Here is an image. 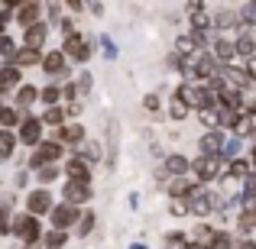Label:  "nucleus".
I'll return each mask as SVG.
<instances>
[{
	"label": "nucleus",
	"instance_id": "nucleus-18",
	"mask_svg": "<svg viewBox=\"0 0 256 249\" xmlns=\"http://www.w3.org/2000/svg\"><path fill=\"white\" fill-rule=\"evenodd\" d=\"M82 146L84 143V126H78V123H65V126H58V146Z\"/></svg>",
	"mask_w": 256,
	"mask_h": 249
},
{
	"label": "nucleus",
	"instance_id": "nucleus-10",
	"mask_svg": "<svg viewBox=\"0 0 256 249\" xmlns=\"http://www.w3.org/2000/svg\"><path fill=\"white\" fill-rule=\"evenodd\" d=\"M46 39H49V23L46 19H39L36 26H30V29H23V49H42Z\"/></svg>",
	"mask_w": 256,
	"mask_h": 249
},
{
	"label": "nucleus",
	"instance_id": "nucleus-51",
	"mask_svg": "<svg viewBox=\"0 0 256 249\" xmlns=\"http://www.w3.org/2000/svg\"><path fill=\"white\" fill-rule=\"evenodd\" d=\"M234 249H256V240H250V237H244V240H240V243L234 246Z\"/></svg>",
	"mask_w": 256,
	"mask_h": 249
},
{
	"label": "nucleus",
	"instance_id": "nucleus-34",
	"mask_svg": "<svg viewBox=\"0 0 256 249\" xmlns=\"http://www.w3.org/2000/svg\"><path fill=\"white\" fill-rule=\"evenodd\" d=\"M56 178H58V165H42V168H36V181H39V188L52 185Z\"/></svg>",
	"mask_w": 256,
	"mask_h": 249
},
{
	"label": "nucleus",
	"instance_id": "nucleus-14",
	"mask_svg": "<svg viewBox=\"0 0 256 249\" xmlns=\"http://www.w3.org/2000/svg\"><path fill=\"white\" fill-rule=\"evenodd\" d=\"M220 146H224V130H211L198 139V152L201 156H218L220 159Z\"/></svg>",
	"mask_w": 256,
	"mask_h": 249
},
{
	"label": "nucleus",
	"instance_id": "nucleus-19",
	"mask_svg": "<svg viewBox=\"0 0 256 249\" xmlns=\"http://www.w3.org/2000/svg\"><path fill=\"white\" fill-rule=\"evenodd\" d=\"M162 175H166V178H185V175H188V159L178 156V152H172V156L166 159Z\"/></svg>",
	"mask_w": 256,
	"mask_h": 249
},
{
	"label": "nucleus",
	"instance_id": "nucleus-17",
	"mask_svg": "<svg viewBox=\"0 0 256 249\" xmlns=\"http://www.w3.org/2000/svg\"><path fill=\"white\" fill-rule=\"evenodd\" d=\"M188 214H192V217H208V214H214L211 194H208V191H198L194 198H188Z\"/></svg>",
	"mask_w": 256,
	"mask_h": 249
},
{
	"label": "nucleus",
	"instance_id": "nucleus-54",
	"mask_svg": "<svg viewBox=\"0 0 256 249\" xmlns=\"http://www.w3.org/2000/svg\"><path fill=\"white\" fill-rule=\"evenodd\" d=\"M26 181H30V175H26V172H16V185H20V188H23V185H26Z\"/></svg>",
	"mask_w": 256,
	"mask_h": 249
},
{
	"label": "nucleus",
	"instance_id": "nucleus-42",
	"mask_svg": "<svg viewBox=\"0 0 256 249\" xmlns=\"http://www.w3.org/2000/svg\"><path fill=\"white\" fill-rule=\"evenodd\" d=\"M6 233H10V201L0 204V237H6Z\"/></svg>",
	"mask_w": 256,
	"mask_h": 249
},
{
	"label": "nucleus",
	"instance_id": "nucleus-33",
	"mask_svg": "<svg viewBox=\"0 0 256 249\" xmlns=\"http://www.w3.org/2000/svg\"><path fill=\"white\" fill-rule=\"evenodd\" d=\"M211 26H214V29H220V32H224V29H234V26H237V16H234L230 10H220L218 16L211 19Z\"/></svg>",
	"mask_w": 256,
	"mask_h": 249
},
{
	"label": "nucleus",
	"instance_id": "nucleus-28",
	"mask_svg": "<svg viewBox=\"0 0 256 249\" xmlns=\"http://www.w3.org/2000/svg\"><path fill=\"white\" fill-rule=\"evenodd\" d=\"M39 100H42L46 107H58V100H62V87H58V84H46L42 91H39Z\"/></svg>",
	"mask_w": 256,
	"mask_h": 249
},
{
	"label": "nucleus",
	"instance_id": "nucleus-25",
	"mask_svg": "<svg viewBox=\"0 0 256 249\" xmlns=\"http://www.w3.org/2000/svg\"><path fill=\"white\" fill-rule=\"evenodd\" d=\"M75 159H82L84 165L100 162V143H82V146H78V152H75Z\"/></svg>",
	"mask_w": 256,
	"mask_h": 249
},
{
	"label": "nucleus",
	"instance_id": "nucleus-37",
	"mask_svg": "<svg viewBox=\"0 0 256 249\" xmlns=\"http://www.w3.org/2000/svg\"><path fill=\"white\" fill-rule=\"evenodd\" d=\"M237 230L250 237V230H256V211H244V214H240V217H237Z\"/></svg>",
	"mask_w": 256,
	"mask_h": 249
},
{
	"label": "nucleus",
	"instance_id": "nucleus-36",
	"mask_svg": "<svg viewBox=\"0 0 256 249\" xmlns=\"http://www.w3.org/2000/svg\"><path fill=\"white\" fill-rule=\"evenodd\" d=\"M253 130H256V120H253V117H246V113H244V117L237 120V126H234V136H237V139H244V136H250Z\"/></svg>",
	"mask_w": 256,
	"mask_h": 249
},
{
	"label": "nucleus",
	"instance_id": "nucleus-6",
	"mask_svg": "<svg viewBox=\"0 0 256 249\" xmlns=\"http://www.w3.org/2000/svg\"><path fill=\"white\" fill-rule=\"evenodd\" d=\"M42 130H46V126L39 123V117H23L13 136H16L23 146H32V149H36V146L42 143Z\"/></svg>",
	"mask_w": 256,
	"mask_h": 249
},
{
	"label": "nucleus",
	"instance_id": "nucleus-39",
	"mask_svg": "<svg viewBox=\"0 0 256 249\" xmlns=\"http://www.w3.org/2000/svg\"><path fill=\"white\" fill-rule=\"evenodd\" d=\"M107 139H110V165L117 162V120L107 123Z\"/></svg>",
	"mask_w": 256,
	"mask_h": 249
},
{
	"label": "nucleus",
	"instance_id": "nucleus-44",
	"mask_svg": "<svg viewBox=\"0 0 256 249\" xmlns=\"http://www.w3.org/2000/svg\"><path fill=\"white\" fill-rule=\"evenodd\" d=\"M169 214H172V217H188V201H172Z\"/></svg>",
	"mask_w": 256,
	"mask_h": 249
},
{
	"label": "nucleus",
	"instance_id": "nucleus-49",
	"mask_svg": "<svg viewBox=\"0 0 256 249\" xmlns=\"http://www.w3.org/2000/svg\"><path fill=\"white\" fill-rule=\"evenodd\" d=\"M58 23H62V32H65V36H72V32H75V23H72V16L58 19Z\"/></svg>",
	"mask_w": 256,
	"mask_h": 249
},
{
	"label": "nucleus",
	"instance_id": "nucleus-4",
	"mask_svg": "<svg viewBox=\"0 0 256 249\" xmlns=\"http://www.w3.org/2000/svg\"><path fill=\"white\" fill-rule=\"evenodd\" d=\"M78 217H82V207H72V204H52V211H49L52 230H62V233L75 230Z\"/></svg>",
	"mask_w": 256,
	"mask_h": 249
},
{
	"label": "nucleus",
	"instance_id": "nucleus-29",
	"mask_svg": "<svg viewBox=\"0 0 256 249\" xmlns=\"http://www.w3.org/2000/svg\"><path fill=\"white\" fill-rule=\"evenodd\" d=\"M240 146H244V139H237V136H224V146H220V159H240Z\"/></svg>",
	"mask_w": 256,
	"mask_h": 249
},
{
	"label": "nucleus",
	"instance_id": "nucleus-50",
	"mask_svg": "<svg viewBox=\"0 0 256 249\" xmlns=\"http://www.w3.org/2000/svg\"><path fill=\"white\" fill-rule=\"evenodd\" d=\"M244 191H250V194H256V172H250V178L244 181Z\"/></svg>",
	"mask_w": 256,
	"mask_h": 249
},
{
	"label": "nucleus",
	"instance_id": "nucleus-40",
	"mask_svg": "<svg viewBox=\"0 0 256 249\" xmlns=\"http://www.w3.org/2000/svg\"><path fill=\"white\" fill-rule=\"evenodd\" d=\"M188 113H192V110H188V107L182 104V100H175V97L169 100V117H172V120H185Z\"/></svg>",
	"mask_w": 256,
	"mask_h": 249
},
{
	"label": "nucleus",
	"instance_id": "nucleus-41",
	"mask_svg": "<svg viewBox=\"0 0 256 249\" xmlns=\"http://www.w3.org/2000/svg\"><path fill=\"white\" fill-rule=\"evenodd\" d=\"M13 52H16V42H13L10 36H0V55L6 58V65H10V58H13Z\"/></svg>",
	"mask_w": 256,
	"mask_h": 249
},
{
	"label": "nucleus",
	"instance_id": "nucleus-12",
	"mask_svg": "<svg viewBox=\"0 0 256 249\" xmlns=\"http://www.w3.org/2000/svg\"><path fill=\"white\" fill-rule=\"evenodd\" d=\"M169 198L172 201H188V198H194V194L201 191V185H194L192 178H169Z\"/></svg>",
	"mask_w": 256,
	"mask_h": 249
},
{
	"label": "nucleus",
	"instance_id": "nucleus-43",
	"mask_svg": "<svg viewBox=\"0 0 256 249\" xmlns=\"http://www.w3.org/2000/svg\"><path fill=\"white\" fill-rule=\"evenodd\" d=\"M185 243H188V237H185V233H178V230L166 237V249H182Z\"/></svg>",
	"mask_w": 256,
	"mask_h": 249
},
{
	"label": "nucleus",
	"instance_id": "nucleus-16",
	"mask_svg": "<svg viewBox=\"0 0 256 249\" xmlns=\"http://www.w3.org/2000/svg\"><path fill=\"white\" fill-rule=\"evenodd\" d=\"M234 55L237 58H256V36L250 29H244L240 39H234Z\"/></svg>",
	"mask_w": 256,
	"mask_h": 249
},
{
	"label": "nucleus",
	"instance_id": "nucleus-3",
	"mask_svg": "<svg viewBox=\"0 0 256 249\" xmlns=\"http://www.w3.org/2000/svg\"><path fill=\"white\" fill-rule=\"evenodd\" d=\"M188 172L194 175V185H208V181H214V178H220L224 175V159H218V156H198L194 162H188Z\"/></svg>",
	"mask_w": 256,
	"mask_h": 249
},
{
	"label": "nucleus",
	"instance_id": "nucleus-7",
	"mask_svg": "<svg viewBox=\"0 0 256 249\" xmlns=\"http://www.w3.org/2000/svg\"><path fill=\"white\" fill-rule=\"evenodd\" d=\"M58 159H62V146L56 143V139H49V143H39L36 152L30 156V168H42V165H56Z\"/></svg>",
	"mask_w": 256,
	"mask_h": 249
},
{
	"label": "nucleus",
	"instance_id": "nucleus-11",
	"mask_svg": "<svg viewBox=\"0 0 256 249\" xmlns=\"http://www.w3.org/2000/svg\"><path fill=\"white\" fill-rule=\"evenodd\" d=\"M62 198H65V204H72V207H82L91 201V185H78V181H65V188H62Z\"/></svg>",
	"mask_w": 256,
	"mask_h": 249
},
{
	"label": "nucleus",
	"instance_id": "nucleus-59",
	"mask_svg": "<svg viewBox=\"0 0 256 249\" xmlns=\"http://www.w3.org/2000/svg\"><path fill=\"white\" fill-rule=\"evenodd\" d=\"M130 249H146V243H133V246H130Z\"/></svg>",
	"mask_w": 256,
	"mask_h": 249
},
{
	"label": "nucleus",
	"instance_id": "nucleus-27",
	"mask_svg": "<svg viewBox=\"0 0 256 249\" xmlns=\"http://www.w3.org/2000/svg\"><path fill=\"white\" fill-rule=\"evenodd\" d=\"M39 123L42 126H56L58 130V126H65V110L62 107H46V113L39 117Z\"/></svg>",
	"mask_w": 256,
	"mask_h": 249
},
{
	"label": "nucleus",
	"instance_id": "nucleus-57",
	"mask_svg": "<svg viewBox=\"0 0 256 249\" xmlns=\"http://www.w3.org/2000/svg\"><path fill=\"white\" fill-rule=\"evenodd\" d=\"M182 249H201V246H198V243H185Z\"/></svg>",
	"mask_w": 256,
	"mask_h": 249
},
{
	"label": "nucleus",
	"instance_id": "nucleus-52",
	"mask_svg": "<svg viewBox=\"0 0 256 249\" xmlns=\"http://www.w3.org/2000/svg\"><path fill=\"white\" fill-rule=\"evenodd\" d=\"M84 10H91V13H94V16H100V13H104V3H88V6H84Z\"/></svg>",
	"mask_w": 256,
	"mask_h": 249
},
{
	"label": "nucleus",
	"instance_id": "nucleus-30",
	"mask_svg": "<svg viewBox=\"0 0 256 249\" xmlns=\"http://www.w3.org/2000/svg\"><path fill=\"white\" fill-rule=\"evenodd\" d=\"M32 100H39V87H32V84H20V87H16V104H20V107H30Z\"/></svg>",
	"mask_w": 256,
	"mask_h": 249
},
{
	"label": "nucleus",
	"instance_id": "nucleus-35",
	"mask_svg": "<svg viewBox=\"0 0 256 249\" xmlns=\"http://www.w3.org/2000/svg\"><path fill=\"white\" fill-rule=\"evenodd\" d=\"M198 120L208 126V133H211V130H220V113L214 110V107H211V110H198Z\"/></svg>",
	"mask_w": 256,
	"mask_h": 249
},
{
	"label": "nucleus",
	"instance_id": "nucleus-46",
	"mask_svg": "<svg viewBox=\"0 0 256 249\" xmlns=\"http://www.w3.org/2000/svg\"><path fill=\"white\" fill-rule=\"evenodd\" d=\"M143 107H146V110H159V97H156V94H146V97H143Z\"/></svg>",
	"mask_w": 256,
	"mask_h": 249
},
{
	"label": "nucleus",
	"instance_id": "nucleus-2",
	"mask_svg": "<svg viewBox=\"0 0 256 249\" xmlns=\"http://www.w3.org/2000/svg\"><path fill=\"white\" fill-rule=\"evenodd\" d=\"M175 100H182V104L188 107V110H211L214 107V94L208 91L204 84H198V81H185V84H178V91L172 94Z\"/></svg>",
	"mask_w": 256,
	"mask_h": 249
},
{
	"label": "nucleus",
	"instance_id": "nucleus-8",
	"mask_svg": "<svg viewBox=\"0 0 256 249\" xmlns=\"http://www.w3.org/2000/svg\"><path fill=\"white\" fill-rule=\"evenodd\" d=\"M52 204H56V201H52V194L46 191V188H32V191L26 194V214L36 217V220L42 217V214H49Z\"/></svg>",
	"mask_w": 256,
	"mask_h": 249
},
{
	"label": "nucleus",
	"instance_id": "nucleus-31",
	"mask_svg": "<svg viewBox=\"0 0 256 249\" xmlns=\"http://www.w3.org/2000/svg\"><path fill=\"white\" fill-rule=\"evenodd\" d=\"M13 149H16V136L6 130H0V162H6V159L13 156Z\"/></svg>",
	"mask_w": 256,
	"mask_h": 249
},
{
	"label": "nucleus",
	"instance_id": "nucleus-15",
	"mask_svg": "<svg viewBox=\"0 0 256 249\" xmlns=\"http://www.w3.org/2000/svg\"><path fill=\"white\" fill-rule=\"evenodd\" d=\"M65 175H68V181H78V185H91V165H84L82 159H75V156L65 162Z\"/></svg>",
	"mask_w": 256,
	"mask_h": 249
},
{
	"label": "nucleus",
	"instance_id": "nucleus-45",
	"mask_svg": "<svg viewBox=\"0 0 256 249\" xmlns=\"http://www.w3.org/2000/svg\"><path fill=\"white\" fill-rule=\"evenodd\" d=\"M75 91H78V94H88V91H91V71H82V75H78Z\"/></svg>",
	"mask_w": 256,
	"mask_h": 249
},
{
	"label": "nucleus",
	"instance_id": "nucleus-13",
	"mask_svg": "<svg viewBox=\"0 0 256 249\" xmlns=\"http://www.w3.org/2000/svg\"><path fill=\"white\" fill-rule=\"evenodd\" d=\"M39 65L46 68V75H58V78H68V62H65V55L58 49L46 52L42 58H39Z\"/></svg>",
	"mask_w": 256,
	"mask_h": 249
},
{
	"label": "nucleus",
	"instance_id": "nucleus-60",
	"mask_svg": "<svg viewBox=\"0 0 256 249\" xmlns=\"http://www.w3.org/2000/svg\"><path fill=\"white\" fill-rule=\"evenodd\" d=\"M250 136H253V149H256V130H253V133H250Z\"/></svg>",
	"mask_w": 256,
	"mask_h": 249
},
{
	"label": "nucleus",
	"instance_id": "nucleus-48",
	"mask_svg": "<svg viewBox=\"0 0 256 249\" xmlns=\"http://www.w3.org/2000/svg\"><path fill=\"white\" fill-rule=\"evenodd\" d=\"M78 113H82V104H75V100H72V104L65 107V120H68V117H78Z\"/></svg>",
	"mask_w": 256,
	"mask_h": 249
},
{
	"label": "nucleus",
	"instance_id": "nucleus-5",
	"mask_svg": "<svg viewBox=\"0 0 256 249\" xmlns=\"http://www.w3.org/2000/svg\"><path fill=\"white\" fill-rule=\"evenodd\" d=\"M65 55V62H88L91 58V39H84V36H78V32H72V36H65V42H62V49H58Z\"/></svg>",
	"mask_w": 256,
	"mask_h": 249
},
{
	"label": "nucleus",
	"instance_id": "nucleus-26",
	"mask_svg": "<svg viewBox=\"0 0 256 249\" xmlns=\"http://www.w3.org/2000/svg\"><path fill=\"white\" fill-rule=\"evenodd\" d=\"M20 120H23V117H20V110H16V107H0V130H6V133H13V126H20Z\"/></svg>",
	"mask_w": 256,
	"mask_h": 249
},
{
	"label": "nucleus",
	"instance_id": "nucleus-23",
	"mask_svg": "<svg viewBox=\"0 0 256 249\" xmlns=\"http://www.w3.org/2000/svg\"><path fill=\"white\" fill-rule=\"evenodd\" d=\"M94 227H98V214L94 211H82V217H78V224H75V237H91L94 233Z\"/></svg>",
	"mask_w": 256,
	"mask_h": 249
},
{
	"label": "nucleus",
	"instance_id": "nucleus-53",
	"mask_svg": "<svg viewBox=\"0 0 256 249\" xmlns=\"http://www.w3.org/2000/svg\"><path fill=\"white\" fill-rule=\"evenodd\" d=\"M84 6H88V3H82V0H72V3H68V10H72V13H82Z\"/></svg>",
	"mask_w": 256,
	"mask_h": 249
},
{
	"label": "nucleus",
	"instance_id": "nucleus-1",
	"mask_svg": "<svg viewBox=\"0 0 256 249\" xmlns=\"http://www.w3.org/2000/svg\"><path fill=\"white\" fill-rule=\"evenodd\" d=\"M10 233H13V237H16L26 249L42 246V227H39V220H36V217H30V214L10 217Z\"/></svg>",
	"mask_w": 256,
	"mask_h": 249
},
{
	"label": "nucleus",
	"instance_id": "nucleus-55",
	"mask_svg": "<svg viewBox=\"0 0 256 249\" xmlns=\"http://www.w3.org/2000/svg\"><path fill=\"white\" fill-rule=\"evenodd\" d=\"M136 207H140V194L133 191V194H130V211H136Z\"/></svg>",
	"mask_w": 256,
	"mask_h": 249
},
{
	"label": "nucleus",
	"instance_id": "nucleus-22",
	"mask_svg": "<svg viewBox=\"0 0 256 249\" xmlns=\"http://www.w3.org/2000/svg\"><path fill=\"white\" fill-rule=\"evenodd\" d=\"M218 233H220V230H214L211 224H198V230H194V240H192V243H198L201 249H211L214 240H218Z\"/></svg>",
	"mask_w": 256,
	"mask_h": 249
},
{
	"label": "nucleus",
	"instance_id": "nucleus-9",
	"mask_svg": "<svg viewBox=\"0 0 256 249\" xmlns=\"http://www.w3.org/2000/svg\"><path fill=\"white\" fill-rule=\"evenodd\" d=\"M39 19H42V3H36V0L16 3V10H13V23H20V29H30Z\"/></svg>",
	"mask_w": 256,
	"mask_h": 249
},
{
	"label": "nucleus",
	"instance_id": "nucleus-32",
	"mask_svg": "<svg viewBox=\"0 0 256 249\" xmlns=\"http://www.w3.org/2000/svg\"><path fill=\"white\" fill-rule=\"evenodd\" d=\"M65 243H68V233H62V230H49L42 237V246L46 249H62Z\"/></svg>",
	"mask_w": 256,
	"mask_h": 249
},
{
	"label": "nucleus",
	"instance_id": "nucleus-21",
	"mask_svg": "<svg viewBox=\"0 0 256 249\" xmlns=\"http://www.w3.org/2000/svg\"><path fill=\"white\" fill-rule=\"evenodd\" d=\"M39 58H42V52H36V49H16L13 58H10V65H16V68L23 71V68H30V65H39Z\"/></svg>",
	"mask_w": 256,
	"mask_h": 249
},
{
	"label": "nucleus",
	"instance_id": "nucleus-38",
	"mask_svg": "<svg viewBox=\"0 0 256 249\" xmlns=\"http://www.w3.org/2000/svg\"><path fill=\"white\" fill-rule=\"evenodd\" d=\"M98 45H100V55H104L107 62H114V58H117V42H114L110 36H98Z\"/></svg>",
	"mask_w": 256,
	"mask_h": 249
},
{
	"label": "nucleus",
	"instance_id": "nucleus-58",
	"mask_svg": "<svg viewBox=\"0 0 256 249\" xmlns=\"http://www.w3.org/2000/svg\"><path fill=\"white\" fill-rule=\"evenodd\" d=\"M250 165H253V172H256V149H253V156H250Z\"/></svg>",
	"mask_w": 256,
	"mask_h": 249
},
{
	"label": "nucleus",
	"instance_id": "nucleus-47",
	"mask_svg": "<svg viewBox=\"0 0 256 249\" xmlns=\"http://www.w3.org/2000/svg\"><path fill=\"white\" fill-rule=\"evenodd\" d=\"M244 71H246V78H250V84H253L256 81V58H246V68Z\"/></svg>",
	"mask_w": 256,
	"mask_h": 249
},
{
	"label": "nucleus",
	"instance_id": "nucleus-56",
	"mask_svg": "<svg viewBox=\"0 0 256 249\" xmlns=\"http://www.w3.org/2000/svg\"><path fill=\"white\" fill-rule=\"evenodd\" d=\"M49 13H52V19H58V13H62V6H58V3H49Z\"/></svg>",
	"mask_w": 256,
	"mask_h": 249
},
{
	"label": "nucleus",
	"instance_id": "nucleus-20",
	"mask_svg": "<svg viewBox=\"0 0 256 249\" xmlns=\"http://www.w3.org/2000/svg\"><path fill=\"white\" fill-rule=\"evenodd\" d=\"M23 84V71L16 68V65H4V68H0V91H16V87Z\"/></svg>",
	"mask_w": 256,
	"mask_h": 249
},
{
	"label": "nucleus",
	"instance_id": "nucleus-24",
	"mask_svg": "<svg viewBox=\"0 0 256 249\" xmlns=\"http://www.w3.org/2000/svg\"><path fill=\"white\" fill-rule=\"evenodd\" d=\"M250 172H253L250 159H230V162H227V178H240V181H246V178H250Z\"/></svg>",
	"mask_w": 256,
	"mask_h": 249
}]
</instances>
